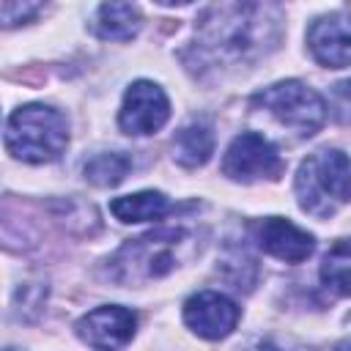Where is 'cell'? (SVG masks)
<instances>
[{
  "instance_id": "cell-5",
  "label": "cell",
  "mask_w": 351,
  "mask_h": 351,
  "mask_svg": "<svg viewBox=\"0 0 351 351\" xmlns=\"http://www.w3.org/2000/svg\"><path fill=\"white\" fill-rule=\"evenodd\" d=\"M252 104L271 112L285 129L296 132L299 137H313L326 121V101L299 80H285L258 90L252 96Z\"/></svg>"
},
{
  "instance_id": "cell-18",
  "label": "cell",
  "mask_w": 351,
  "mask_h": 351,
  "mask_svg": "<svg viewBox=\"0 0 351 351\" xmlns=\"http://www.w3.org/2000/svg\"><path fill=\"white\" fill-rule=\"evenodd\" d=\"M332 112L340 123H351V80L337 82L332 90Z\"/></svg>"
},
{
  "instance_id": "cell-16",
  "label": "cell",
  "mask_w": 351,
  "mask_h": 351,
  "mask_svg": "<svg viewBox=\"0 0 351 351\" xmlns=\"http://www.w3.org/2000/svg\"><path fill=\"white\" fill-rule=\"evenodd\" d=\"M132 167V159L121 151L96 154L85 162V178L96 186H118Z\"/></svg>"
},
{
  "instance_id": "cell-17",
  "label": "cell",
  "mask_w": 351,
  "mask_h": 351,
  "mask_svg": "<svg viewBox=\"0 0 351 351\" xmlns=\"http://www.w3.org/2000/svg\"><path fill=\"white\" fill-rule=\"evenodd\" d=\"M38 11H41L38 3H14V0H3L0 3V14H3V25L5 27H14L19 22H27Z\"/></svg>"
},
{
  "instance_id": "cell-13",
  "label": "cell",
  "mask_w": 351,
  "mask_h": 351,
  "mask_svg": "<svg viewBox=\"0 0 351 351\" xmlns=\"http://www.w3.org/2000/svg\"><path fill=\"white\" fill-rule=\"evenodd\" d=\"M214 132L206 121H192L173 137V159L181 167H200L211 159Z\"/></svg>"
},
{
  "instance_id": "cell-8",
  "label": "cell",
  "mask_w": 351,
  "mask_h": 351,
  "mask_svg": "<svg viewBox=\"0 0 351 351\" xmlns=\"http://www.w3.org/2000/svg\"><path fill=\"white\" fill-rule=\"evenodd\" d=\"M137 329V315L121 304H104L77 321V335L93 351H123Z\"/></svg>"
},
{
  "instance_id": "cell-20",
  "label": "cell",
  "mask_w": 351,
  "mask_h": 351,
  "mask_svg": "<svg viewBox=\"0 0 351 351\" xmlns=\"http://www.w3.org/2000/svg\"><path fill=\"white\" fill-rule=\"evenodd\" d=\"M5 351H16V348H5Z\"/></svg>"
},
{
  "instance_id": "cell-15",
  "label": "cell",
  "mask_w": 351,
  "mask_h": 351,
  "mask_svg": "<svg viewBox=\"0 0 351 351\" xmlns=\"http://www.w3.org/2000/svg\"><path fill=\"white\" fill-rule=\"evenodd\" d=\"M321 280L329 291L351 296V239H340L326 250L321 263Z\"/></svg>"
},
{
  "instance_id": "cell-12",
  "label": "cell",
  "mask_w": 351,
  "mask_h": 351,
  "mask_svg": "<svg viewBox=\"0 0 351 351\" xmlns=\"http://www.w3.org/2000/svg\"><path fill=\"white\" fill-rule=\"evenodd\" d=\"M143 19H140V8L132 3H104L96 8V22L93 30L99 38L107 41H129L137 36Z\"/></svg>"
},
{
  "instance_id": "cell-7",
  "label": "cell",
  "mask_w": 351,
  "mask_h": 351,
  "mask_svg": "<svg viewBox=\"0 0 351 351\" xmlns=\"http://www.w3.org/2000/svg\"><path fill=\"white\" fill-rule=\"evenodd\" d=\"M170 118V101L165 90L148 80H137L123 93V104L118 112V123L126 134H154Z\"/></svg>"
},
{
  "instance_id": "cell-2",
  "label": "cell",
  "mask_w": 351,
  "mask_h": 351,
  "mask_svg": "<svg viewBox=\"0 0 351 351\" xmlns=\"http://www.w3.org/2000/svg\"><path fill=\"white\" fill-rule=\"evenodd\" d=\"M200 252V239L192 228L167 225L126 241L110 258V277L118 285H140L148 280L167 277L181 263Z\"/></svg>"
},
{
  "instance_id": "cell-1",
  "label": "cell",
  "mask_w": 351,
  "mask_h": 351,
  "mask_svg": "<svg viewBox=\"0 0 351 351\" xmlns=\"http://www.w3.org/2000/svg\"><path fill=\"white\" fill-rule=\"evenodd\" d=\"M280 11L263 3H219L197 22L200 44L225 60H247L274 47Z\"/></svg>"
},
{
  "instance_id": "cell-14",
  "label": "cell",
  "mask_w": 351,
  "mask_h": 351,
  "mask_svg": "<svg viewBox=\"0 0 351 351\" xmlns=\"http://www.w3.org/2000/svg\"><path fill=\"white\" fill-rule=\"evenodd\" d=\"M110 211L121 219V222H148V219H162L170 211V200L162 192L145 189V192H134V195H123L115 197L110 203Z\"/></svg>"
},
{
  "instance_id": "cell-19",
  "label": "cell",
  "mask_w": 351,
  "mask_h": 351,
  "mask_svg": "<svg viewBox=\"0 0 351 351\" xmlns=\"http://www.w3.org/2000/svg\"><path fill=\"white\" fill-rule=\"evenodd\" d=\"M335 351H351V337H346V340H340V343L335 346Z\"/></svg>"
},
{
  "instance_id": "cell-10",
  "label": "cell",
  "mask_w": 351,
  "mask_h": 351,
  "mask_svg": "<svg viewBox=\"0 0 351 351\" xmlns=\"http://www.w3.org/2000/svg\"><path fill=\"white\" fill-rule=\"evenodd\" d=\"M307 47L313 58L326 69L351 66V16L346 14L318 16L307 30Z\"/></svg>"
},
{
  "instance_id": "cell-9",
  "label": "cell",
  "mask_w": 351,
  "mask_h": 351,
  "mask_svg": "<svg viewBox=\"0 0 351 351\" xmlns=\"http://www.w3.org/2000/svg\"><path fill=\"white\" fill-rule=\"evenodd\" d=\"M184 321L186 326L206 340L228 337L239 324V307L233 299L217 291H197L184 302Z\"/></svg>"
},
{
  "instance_id": "cell-11",
  "label": "cell",
  "mask_w": 351,
  "mask_h": 351,
  "mask_svg": "<svg viewBox=\"0 0 351 351\" xmlns=\"http://www.w3.org/2000/svg\"><path fill=\"white\" fill-rule=\"evenodd\" d=\"M258 247L285 263H302L315 250V239L282 217H269L258 225Z\"/></svg>"
},
{
  "instance_id": "cell-4",
  "label": "cell",
  "mask_w": 351,
  "mask_h": 351,
  "mask_svg": "<svg viewBox=\"0 0 351 351\" xmlns=\"http://www.w3.org/2000/svg\"><path fill=\"white\" fill-rule=\"evenodd\" d=\"M69 121L60 110L47 104H25L8 115L5 148L22 162H52L66 151Z\"/></svg>"
},
{
  "instance_id": "cell-6",
  "label": "cell",
  "mask_w": 351,
  "mask_h": 351,
  "mask_svg": "<svg viewBox=\"0 0 351 351\" xmlns=\"http://www.w3.org/2000/svg\"><path fill=\"white\" fill-rule=\"evenodd\" d=\"M285 162L277 154V148L255 134V132H241L225 151L222 159V173L233 181H258V178H277L282 173Z\"/></svg>"
},
{
  "instance_id": "cell-3",
  "label": "cell",
  "mask_w": 351,
  "mask_h": 351,
  "mask_svg": "<svg viewBox=\"0 0 351 351\" xmlns=\"http://www.w3.org/2000/svg\"><path fill=\"white\" fill-rule=\"evenodd\" d=\"M293 186L302 211L326 219L351 200V159L343 151L321 148L299 165Z\"/></svg>"
}]
</instances>
